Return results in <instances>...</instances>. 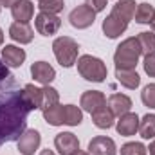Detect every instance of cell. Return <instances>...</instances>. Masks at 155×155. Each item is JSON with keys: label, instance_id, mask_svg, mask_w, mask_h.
Instances as JSON below:
<instances>
[{"label": "cell", "instance_id": "cell-38", "mask_svg": "<svg viewBox=\"0 0 155 155\" xmlns=\"http://www.w3.org/2000/svg\"><path fill=\"white\" fill-rule=\"evenodd\" d=\"M72 155H88V152H81V150H78L76 153H72Z\"/></svg>", "mask_w": 155, "mask_h": 155}, {"label": "cell", "instance_id": "cell-2", "mask_svg": "<svg viewBox=\"0 0 155 155\" xmlns=\"http://www.w3.org/2000/svg\"><path fill=\"white\" fill-rule=\"evenodd\" d=\"M139 56H141V47L137 38H126L124 41H121L114 54L116 71H135Z\"/></svg>", "mask_w": 155, "mask_h": 155}, {"label": "cell", "instance_id": "cell-31", "mask_svg": "<svg viewBox=\"0 0 155 155\" xmlns=\"http://www.w3.org/2000/svg\"><path fill=\"white\" fill-rule=\"evenodd\" d=\"M141 99H143V103H144L146 107L155 108V83H150V85H146V87L143 88Z\"/></svg>", "mask_w": 155, "mask_h": 155}, {"label": "cell", "instance_id": "cell-3", "mask_svg": "<svg viewBox=\"0 0 155 155\" xmlns=\"http://www.w3.org/2000/svg\"><path fill=\"white\" fill-rule=\"evenodd\" d=\"M76 63H78V72L83 79L94 81V83H101V81L107 79V74H108L107 65L99 58L90 56V54H83V56L78 58Z\"/></svg>", "mask_w": 155, "mask_h": 155}, {"label": "cell", "instance_id": "cell-7", "mask_svg": "<svg viewBox=\"0 0 155 155\" xmlns=\"http://www.w3.org/2000/svg\"><path fill=\"white\" fill-rule=\"evenodd\" d=\"M40 143H41V137H40V132L31 128V130H25L20 137H18V152L24 155H33L36 150L40 148Z\"/></svg>", "mask_w": 155, "mask_h": 155}, {"label": "cell", "instance_id": "cell-1", "mask_svg": "<svg viewBox=\"0 0 155 155\" xmlns=\"http://www.w3.org/2000/svg\"><path fill=\"white\" fill-rule=\"evenodd\" d=\"M29 108L20 88H7L0 92V146L18 137L27 130Z\"/></svg>", "mask_w": 155, "mask_h": 155}, {"label": "cell", "instance_id": "cell-18", "mask_svg": "<svg viewBox=\"0 0 155 155\" xmlns=\"http://www.w3.org/2000/svg\"><path fill=\"white\" fill-rule=\"evenodd\" d=\"M22 94H24V101L27 105V108L33 112V110H40L41 108V101H43V92L41 88L35 87V85H25L22 88Z\"/></svg>", "mask_w": 155, "mask_h": 155}, {"label": "cell", "instance_id": "cell-28", "mask_svg": "<svg viewBox=\"0 0 155 155\" xmlns=\"http://www.w3.org/2000/svg\"><path fill=\"white\" fill-rule=\"evenodd\" d=\"M13 85H15V79L11 76V72H9V67H7V65L2 61V58H0V92L11 88Z\"/></svg>", "mask_w": 155, "mask_h": 155}, {"label": "cell", "instance_id": "cell-30", "mask_svg": "<svg viewBox=\"0 0 155 155\" xmlns=\"http://www.w3.org/2000/svg\"><path fill=\"white\" fill-rule=\"evenodd\" d=\"M148 148L143 143H126L121 146V155H146Z\"/></svg>", "mask_w": 155, "mask_h": 155}, {"label": "cell", "instance_id": "cell-27", "mask_svg": "<svg viewBox=\"0 0 155 155\" xmlns=\"http://www.w3.org/2000/svg\"><path fill=\"white\" fill-rule=\"evenodd\" d=\"M41 92H43L41 110H45V108L54 107V105H58V103H60V94H58V90H56V88H52V87H49V85H43Z\"/></svg>", "mask_w": 155, "mask_h": 155}, {"label": "cell", "instance_id": "cell-11", "mask_svg": "<svg viewBox=\"0 0 155 155\" xmlns=\"http://www.w3.org/2000/svg\"><path fill=\"white\" fill-rule=\"evenodd\" d=\"M103 33H105V36L110 40L117 38V36H121L124 31H126V27H128V24L124 22V20H121V18H117V16H114L112 13L103 20Z\"/></svg>", "mask_w": 155, "mask_h": 155}, {"label": "cell", "instance_id": "cell-35", "mask_svg": "<svg viewBox=\"0 0 155 155\" xmlns=\"http://www.w3.org/2000/svg\"><path fill=\"white\" fill-rule=\"evenodd\" d=\"M40 155H54V152H51V150L47 148V150H41V152H40Z\"/></svg>", "mask_w": 155, "mask_h": 155}, {"label": "cell", "instance_id": "cell-23", "mask_svg": "<svg viewBox=\"0 0 155 155\" xmlns=\"http://www.w3.org/2000/svg\"><path fill=\"white\" fill-rule=\"evenodd\" d=\"M43 119L51 124V126H61L63 124V107L58 103L54 107H49L43 110Z\"/></svg>", "mask_w": 155, "mask_h": 155}, {"label": "cell", "instance_id": "cell-29", "mask_svg": "<svg viewBox=\"0 0 155 155\" xmlns=\"http://www.w3.org/2000/svg\"><path fill=\"white\" fill-rule=\"evenodd\" d=\"M63 7H65L63 0H41V2L38 4V9H40V11L52 13V15H58Z\"/></svg>", "mask_w": 155, "mask_h": 155}, {"label": "cell", "instance_id": "cell-22", "mask_svg": "<svg viewBox=\"0 0 155 155\" xmlns=\"http://www.w3.org/2000/svg\"><path fill=\"white\" fill-rule=\"evenodd\" d=\"M81 121H83V112L76 105H65L63 107V124L78 126V124H81Z\"/></svg>", "mask_w": 155, "mask_h": 155}, {"label": "cell", "instance_id": "cell-39", "mask_svg": "<svg viewBox=\"0 0 155 155\" xmlns=\"http://www.w3.org/2000/svg\"><path fill=\"white\" fill-rule=\"evenodd\" d=\"M2 43H4V31L0 29V45H2Z\"/></svg>", "mask_w": 155, "mask_h": 155}, {"label": "cell", "instance_id": "cell-5", "mask_svg": "<svg viewBox=\"0 0 155 155\" xmlns=\"http://www.w3.org/2000/svg\"><path fill=\"white\" fill-rule=\"evenodd\" d=\"M35 27L41 36H52L60 31L61 27V18L58 15H52V13H45V11H40L35 18Z\"/></svg>", "mask_w": 155, "mask_h": 155}, {"label": "cell", "instance_id": "cell-8", "mask_svg": "<svg viewBox=\"0 0 155 155\" xmlns=\"http://www.w3.org/2000/svg\"><path fill=\"white\" fill-rule=\"evenodd\" d=\"M79 105L85 112H90L94 114L96 110H99L101 107H107V97L103 92L99 90H87L81 94V99H79Z\"/></svg>", "mask_w": 155, "mask_h": 155}, {"label": "cell", "instance_id": "cell-33", "mask_svg": "<svg viewBox=\"0 0 155 155\" xmlns=\"http://www.w3.org/2000/svg\"><path fill=\"white\" fill-rule=\"evenodd\" d=\"M85 4L94 11V13H99L107 7V0H85Z\"/></svg>", "mask_w": 155, "mask_h": 155}, {"label": "cell", "instance_id": "cell-13", "mask_svg": "<svg viewBox=\"0 0 155 155\" xmlns=\"http://www.w3.org/2000/svg\"><path fill=\"white\" fill-rule=\"evenodd\" d=\"M31 76L35 78V81H38L41 85H49L56 78V71L47 61H36L31 65Z\"/></svg>", "mask_w": 155, "mask_h": 155}, {"label": "cell", "instance_id": "cell-34", "mask_svg": "<svg viewBox=\"0 0 155 155\" xmlns=\"http://www.w3.org/2000/svg\"><path fill=\"white\" fill-rule=\"evenodd\" d=\"M16 2H20V0H0V5H5V7H13Z\"/></svg>", "mask_w": 155, "mask_h": 155}, {"label": "cell", "instance_id": "cell-4", "mask_svg": "<svg viewBox=\"0 0 155 155\" xmlns=\"http://www.w3.org/2000/svg\"><path fill=\"white\" fill-rule=\"evenodd\" d=\"M52 52L58 60V63L65 69L72 67L78 61V52H79V45L76 40L71 36H60L52 41Z\"/></svg>", "mask_w": 155, "mask_h": 155}, {"label": "cell", "instance_id": "cell-12", "mask_svg": "<svg viewBox=\"0 0 155 155\" xmlns=\"http://www.w3.org/2000/svg\"><path fill=\"white\" fill-rule=\"evenodd\" d=\"M2 61L13 69L22 67V63L25 61V51L16 45H5L2 49Z\"/></svg>", "mask_w": 155, "mask_h": 155}, {"label": "cell", "instance_id": "cell-10", "mask_svg": "<svg viewBox=\"0 0 155 155\" xmlns=\"http://www.w3.org/2000/svg\"><path fill=\"white\" fill-rule=\"evenodd\" d=\"M116 143L110 137L97 135L88 143V155H116Z\"/></svg>", "mask_w": 155, "mask_h": 155}, {"label": "cell", "instance_id": "cell-19", "mask_svg": "<svg viewBox=\"0 0 155 155\" xmlns=\"http://www.w3.org/2000/svg\"><path fill=\"white\" fill-rule=\"evenodd\" d=\"M112 15L128 24L135 15V0H117L112 7Z\"/></svg>", "mask_w": 155, "mask_h": 155}, {"label": "cell", "instance_id": "cell-36", "mask_svg": "<svg viewBox=\"0 0 155 155\" xmlns=\"http://www.w3.org/2000/svg\"><path fill=\"white\" fill-rule=\"evenodd\" d=\"M148 150H150V155H155V141L150 144V148H148Z\"/></svg>", "mask_w": 155, "mask_h": 155}, {"label": "cell", "instance_id": "cell-40", "mask_svg": "<svg viewBox=\"0 0 155 155\" xmlns=\"http://www.w3.org/2000/svg\"><path fill=\"white\" fill-rule=\"evenodd\" d=\"M38 2H41V0H38Z\"/></svg>", "mask_w": 155, "mask_h": 155}, {"label": "cell", "instance_id": "cell-14", "mask_svg": "<svg viewBox=\"0 0 155 155\" xmlns=\"http://www.w3.org/2000/svg\"><path fill=\"white\" fill-rule=\"evenodd\" d=\"M116 130H117L119 135H124V137L134 135L139 130V117H137V114L128 112V114L121 116L119 121H117V124H116Z\"/></svg>", "mask_w": 155, "mask_h": 155}, {"label": "cell", "instance_id": "cell-24", "mask_svg": "<svg viewBox=\"0 0 155 155\" xmlns=\"http://www.w3.org/2000/svg\"><path fill=\"white\" fill-rule=\"evenodd\" d=\"M139 47H141V54L148 56V54H155V35L150 31H143L137 36Z\"/></svg>", "mask_w": 155, "mask_h": 155}, {"label": "cell", "instance_id": "cell-32", "mask_svg": "<svg viewBox=\"0 0 155 155\" xmlns=\"http://www.w3.org/2000/svg\"><path fill=\"white\" fill-rule=\"evenodd\" d=\"M144 72L150 78H155V54H148L144 56Z\"/></svg>", "mask_w": 155, "mask_h": 155}, {"label": "cell", "instance_id": "cell-16", "mask_svg": "<svg viewBox=\"0 0 155 155\" xmlns=\"http://www.w3.org/2000/svg\"><path fill=\"white\" fill-rule=\"evenodd\" d=\"M11 15L16 22L20 24H29V20L35 15V5L31 0H20L11 7Z\"/></svg>", "mask_w": 155, "mask_h": 155}, {"label": "cell", "instance_id": "cell-6", "mask_svg": "<svg viewBox=\"0 0 155 155\" xmlns=\"http://www.w3.org/2000/svg\"><path fill=\"white\" fill-rule=\"evenodd\" d=\"M69 20H71V25L72 27H76V29H87V27H90L94 24L96 13L87 4H83V5H78L76 9L71 11Z\"/></svg>", "mask_w": 155, "mask_h": 155}, {"label": "cell", "instance_id": "cell-15", "mask_svg": "<svg viewBox=\"0 0 155 155\" xmlns=\"http://www.w3.org/2000/svg\"><path fill=\"white\" fill-rule=\"evenodd\" d=\"M107 105H108V108H110V112H112L114 116L121 117V116H124V114L130 112V108H132V99H130L128 96H124V94H112V96L108 97Z\"/></svg>", "mask_w": 155, "mask_h": 155}, {"label": "cell", "instance_id": "cell-9", "mask_svg": "<svg viewBox=\"0 0 155 155\" xmlns=\"http://www.w3.org/2000/svg\"><path fill=\"white\" fill-rule=\"evenodd\" d=\"M54 146L60 155H72L79 150V141L72 132H61L54 137Z\"/></svg>", "mask_w": 155, "mask_h": 155}, {"label": "cell", "instance_id": "cell-26", "mask_svg": "<svg viewBox=\"0 0 155 155\" xmlns=\"http://www.w3.org/2000/svg\"><path fill=\"white\" fill-rule=\"evenodd\" d=\"M155 15V9L152 4H148V2H143V4H139L137 7H135V22L137 24H150L152 22V18H153Z\"/></svg>", "mask_w": 155, "mask_h": 155}, {"label": "cell", "instance_id": "cell-21", "mask_svg": "<svg viewBox=\"0 0 155 155\" xmlns=\"http://www.w3.org/2000/svg\"><path fill=\"white\" fill-rule=\"evenodd\" d=\"M116 78L124 88H130V90L137 88L141 83V78L135 71H116Z\"/></svg>", "mask_w": 155, "mask_h": 155}, {"label": "cell", "instance_id": "cell-25", "mask_svg": "<svg viewBox=\"0 0 155 155\" xmlns=\"http://www.w3.org/2000/svg\"><path fill=\"white\" fill-rule=\"evenodd\" d=\"M139 134L143 139H153L155 137V114H146L139 121Z\"/></svg>", "mask_w": 155, "mask_h": 155}, {"label": "cell", "instance_id": "cell-17", "mask_svg": "<svg viewBox=\"0 0 155 155\" xmlns=\"http://www.w3.org/2000/svg\"><path fill=\"white\" fill-rule=\"evenodd\" d=\"M9 36H11V40H15L18 43H31L33 38H35V31H33V27L29 24L15 22L9 27Z\"/></svg>", "mask_w": 155, "mask_h": 155}, {"label": "cell", "instance_id": "cell-37", "mask_svg": "<svg viewBox=\"0 0 155 155\" xmlns=\"http://www.w3.org/2000/svg\"><path fill=\"white\" fill-rule=\"evenodd\" d=\"M150 27L155 31V15H153V18H152V22H150Z\"/></svg>", "mask_w": 155, "mask_h": 155}, {"label": "cell", "instance_id": "cell-20", "mask_svg": "<svg viewBox=\"0 0 155 155\" xmlns=\"http://www.w3.org/2000/svg\"><path fill=\"white\" fill-rule=\"evenodd\" d=\"M114 117L116 116L110 112L108 107H101L99 110H96V112L92 114V121H94V124H96L97 128H101V130H108V128L114 126Z\"/></svg>", "mask_w": 155, "mask_h": 155}]
</instances>
